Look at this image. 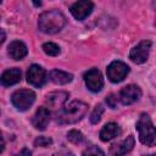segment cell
Returning <instances> with one entry per match:
<instances>
[{
    "instance_id": "16",
    "label": "cell",
    "mask_w": 156,
    "mask_h": 156,
    "mask_svg": "<svg viewBox=\"0 0 156 156\" xmlns=\"http://www.w3.org/2000/svg\"><path fill=\"white\" fill-rule=\"evenodd\" d=\"M27 52L28 50L26 44L20 40H15L9 45V55L13 60H22L23 57H26Z\"/></svg>"
},
{
    "instance_id": "17",
    "label": "cell",
    "mask_w": 156,
    "mask_h": 156,
    "mask_svg": "<svg viewBox=\"0 0 156 156\" xmlns=\"http://www.w3.org/2000/svg\"><path fill=\"white\" fill-rule=\"evenodd\" d=\"M50 79L55 83V84H58V85H63V84H67L69 82H72L73 79V76L68 72H65V71H60V69H52L50 72Z\"/></svg>"
},
{
    "instance_id": "25",
    "label": "cell",
    "mask_w": 156,
    "mask_h": 156,
    "mask_svg": "<svg viewBox=\"0 0 156 156\" xmlns=\"http://www.w3.org/2000/svg\"><path fill=\"white\" fill-rule=\"evenodd\" d=\"M4 149H5V140H4L2 135L0 134V152H2Z\"/></svg>"
},
{
    "instance_id": "20",
    "label": "cell",
    "mask_w": 156,
    "mask_h": 156,
    "mask_svg": "<svg viewBox=\"0 0 156 156\" xmlns=\"http://www.w3.org/2000/svg\"><path fill=\"white\" fill-rule=\"evenodd\" d=\"M67 139L73 143V144H79L83 141V134L79 132V130H76V129H72L68 132L67 134Z\"/></svg>"
},
{
    "instance_id": "23",
    "label": "cell",
    "mask_w": 156,
    "mask_h": 156,
    "mask_svg": "<svg viewBox=\"0 0 156 156\" xmlns=\"http://www.w3.org/2000/svg\"><path fill=\"white\" fill-rule=\"evenodd\" d=\"M106 102H107V105H108L110 107L115 108V107L117 106V98H116L113 94H110V95L106 98Z\"/></svg>"
},
{
    "instance_id": "10",
    "label": "cell",
    "mask_w": 156,
    "mask_h": 156,
    "mask_svg": "<svg viewBox=\"0 0 156 156\" xmlns=\"http://www.w3.org/2000/svg\"><path fill=\"white\" fill-rule=\"evenodd\" d=\"M140 96H141L140 88L138 85L129 84L121 89V91L118 94V100L121 101L122 105H130V104H134L135 101H138Z\"/></svg>"
},
{
    "instance_id": "21",
    "label": "cell",
    "mask_w": 156,
    "mask_h": 156,
    "mask_svg": "<svg viewBox=\"0 0 156 156\" xmlns=\"http://www.w3.org/2000/svg\"><path fill=\"white\" fill-rule=\"evenodd\" d=\"M52 144V140L48 136H38L35 140H34V145L35 146H40V147H46L49 145Z\"/></svg>"
},
{
    "instance_id": "3",
    "label": "cell",
    "mask_w": 156,
    "mask_h": 156,
    "mask_svg": "<svg viewBox=\"0 0 156 156\" xmlns=\"http://www.w3.org/2000/svg\"><path fill=\"white\" fill-rule=\"evenodd\" d=\"M136 130L139 133V140L146 146H154L156 144V132L154 123L149 115L141 113L136 122Z\"/></svg>"
},
{
    "instance_id": "18",
    "label": "cell",
    "mask_w": 156,
    "mask_h": 156,
    "mask_svg": "<svg viewBox=\"0 0 156 156\" xmlns=\"http://www.w3.org/2000/svg\"><path fill=\"white\" fill-rule=\"evenodd\" d=\"M43 50L49 56H57L60 54V46L55 43H51V41L43 44Z\"/></svg>"
},
{
    "instance_id": "13",
    "label": "cell",
    "mask_w": 156,
    "mask_h": 156,
    "mask_svg": "<svg viewBox=\"0 0 156 156\" xmlns=\"http://www.w3.org/2000/svg\"><path fill=\"white\" fill-rule=\"evenodd\" d=\"M134 144H135L134 136H133V135H128L127 139H124L123 141L112 145L110 152H111L112 155H117V156H118V155H126L127 152H129V151L133 149Z\"/></svg>"
},
{
    "instance_id": "6",
    "label": "cell",
    "mask_w": 156,
    "mask_h": 156,
    "mask_svg": "<svg viewBox=\"0 0 156 156\" xmlns=\"http://www.w3.org/2000/svg\"><path fill=\"white\" fill-rule=\"evenodd\" d=\"M84 82L87 88L93 93L100 91L104 85L102 74L98 68H90L89 71H87L84 73Z\"/></svg>"
},
{
    "instance_id": "7",
    "label": "cell",
    "mask_w": 156,
    "mask_h": 156,
    "mask_svg": "<svg viewBox=\"0 0 156 156\" xmlns=\"http://www.w3.org/2000/svg\"><path fill=\"white\" fill-rule=\"evenodd\" d=\"M150 49H151V41L143 40L130 50L129 58L134 63H144L149 57Z\"/></svg>"
},
{
    "instance_id": "22",
    "label": "cell",
    "mask_w": 156,
    "mask_h": 156,
    "mask_svg": "<svg viewBox=\"0 0 156 156\" xmlns=\"http://www.w3.org/2000/svg\"><path fill=\"white\" fill-rule=\"evenodd\" d=\"M83 155H104V151L102 150H100V149H98L96 146H90L89 149H87V150H84L83 152H82Z\"/></svg>"
},
{
    "instance_id": "27",
    "label": "cell",
    "mask_w": 156,
    "mask_h": 156,
    "mask_svg": "<svg viewBox=\"0 0 156 156\" xmlns=\"http://www.w3.org/2000/svg\"><path fill=\"white\" fill-rule=\"evenodd\" d=\"M22 154H28V155H30V151H28V150H26V149H24V150L22 151Z\"/></svg>"
},
{
    "instance_id": "8",
    "label": "cell",
    "mask_w": 156,
    "mask_h": 156,
    "mask_svg": "<svg viewBox=\"0 0 156 156\" xmlns=\"http://www.w3.org/2000/svg\"><path fill=\"white\" fill-rule=\"evenodd\" d=\"M27 82L37 88H41L46 82V72L39 65H32L27 71Z\"/></svg>"
},
{
    "instance_id": "24",
    "label": "cell",
    "mask_w": 156,
    "mask_h": 156,
    "mask_svg": "<svg viewBox=\"0 0 156 156\" xmlns=\"http://www.w3.org/2000/svg\"><path fill=\"white\" fill-rule=\"evenodd\" d=\"M5 39H6V34H5V32L2 29H0V46L2 45V43L5 41Z\"/></svg>"
},
{
    "instance_id": "2",
    "label": "cell",
    "mask_w": 156,
    "mask_h": 156,
    "mask_svg": "<svg viewBox=\"0 0 156 156\" xmlns=\"http://www.w3.org/2000/svg\"><path fill=\"white\" fill-rule=\"evenodd\" d=\"M87 111H88V105L85 102L74 100L58 111L56 121L60 124H72L80 121L87 113Z\"/></svg>"
},
{
    "instance_id": "4",
    "label": "cell",
    "mask_w": 156,
    "mask_h": 156,
    "mask_svg": "<svg viewBox=\"0 0 156 156\" xmlns=\"http://www.w3.org/2000/svg\"><path fill=\"white\" fill-rule=\"evenodd\" d=\"M11 101L17 110L27 111L35 101V94L29 89H20L12 94Z\"/></svg>"
},
{
    "instance_id": "5",
    "label": "cell",
    "mask_w": 156,
    "mask_h": 156,
    "mask_svg": "<svg viewBox=\"0 0 156 156\" xmlns=\"http://www.w3.org/2000/svg\"><path fill=\"white\" fill-rule=\"evenodd\" d=\"M106 73H107V78L112 83H119L129 73V67L122 61H113L108 65Z\"/></svg>"
},
{
    "instance_id": "26",
    "label": "cell",
    "mask_w": 156,
    "mask_h": 156,
    "mask_svg": "<svg viewBox=\"0 0 156 156\" xmlns=\"http://www.w3.org/2000/svg\"><path fill=\"white\" fill-rule=\"evenodd\" d=\"M32 1H33L34 6H37V7H39L41 5V0H32Z\"/></svg>"
},
{
    "instance_id": "14",
    "label": "cell",
    "mask_w": 156,
    "mask_h": 156,
    "mask_svg": "<svg viewBox=\"0 0 156 156\" xmlns=\"http://www.w3.org/2000/svg\"><path fill=\"white\" fill-rule=\"evenodd\" d=\"M21 80V71L18 68L6 69L0 76V84L4 87H11Z\"/></svg>"
},
{
    "instance_id": "1",
    "label": "cell",
    "mask_w": 156,
    "mask_h": 156,
    "mask_svg": "<svg viewBox=\"0 0 156 156\" xmlns=\"http://www.w3.org/2000/svg\"><path fill=\"white\" fill-rule=\"evenodd\" d=\"M66 24V17L58 10H51L41 13L38 20L40 32L45 34H55L60 32Z\"/></svg>"
},
{
    "instance_id": "9",
    "label": "cell",
    "mask_w": 156,
    "mask_h": 156,
    "mask_svg": "<svg viewBox=\"0 0 156 156\" xmlns=\"http://www.w3.org/2000/svg\"><path fill=\"white\" fill-rule=\"evenodd\" d=\"M93 9L94 4L91 0H78L71 6V13L76 20L83 21L91 13Z\"/></svg>"
},
{
    "instance_id": "15",
    "label": "cell",
    "mask_w": 156,
    "mask_h": 156,
    "mask_svg": "<svg viewBox=\"0 0 156 156\" xmlns=\"http://www.w3.org/2000/svg\"><path fill=\"white\" fill-rule=\"evenodd\" d=\"M119 134H121L119 126L117 123H115V122H110V123H107V124H105L102 127V129L100 130L99 135H100V139L102 141H108V140L118 136Z\"/></svg>"
},
{
    "instance_id": "12",
    "label": "cell",
    "mask_w": 156,
    "mask_h": 156,
    "mask_svg": "<svg viewBox=\"0 0 156 156\" xmlns=\"http://www.w3.org/2000/svg\"><path fill=\"white\" fill-rule=\"evenodd\" d=\"M68 99V93L66 91H52L46 96V104L52 110H61Z\"/></svg>"
},
{
    "instance_id": "28",
    "label": "cell",
    "mask_w": 156,
    "mask_h": 156,
    "mask_svg": "<svg viewBox=\"0 0 156 156\" xmlns=\"http://www.w3.org/2000/svg\"><path fill=\"white\" fill-rule=\"evenodd\" d=\"M0 2H1V0H0Z\"/></svg>"
},
{
    "instance_id": "19",
    "label": "cell",
    "mask_w": 156,
    "mask_h": 156,
    "mask_svg": "<svg viewBox=\"0 0 156 156\" xmlns=\"http://www.w3.org/2000/svg\"><path fill=\"white\" fill-rule=\"evenodd\" d=\"M102 113H104V106L101 105V104H99V105H96L95 106V108H94V111L91 112V115H90V122L91 123H98L100 119H101V116H102Z\"/></svg>"
},
{
    "instance_id": "11",
    "label": "cell",
    "mask_w": 156,
    "mask_h": 156,
    "mask_svg": "<svg viewBox=\"0 0 156 156\" xmlns=\"http://www.w3.org/2000/svg\"><path fill=\"white\" fill-rule=\"evenodd\" d=\"M50 121V111L46 107H39L32 118V124L35 129L44 130Z\"/></svg>"
}]
</instances>
